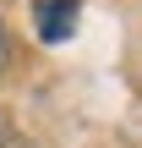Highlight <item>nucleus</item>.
I'll list each match as a JSON object with an SVG mask.
<instances>
[{
	"mask_svg": "<svg viewBox=\"0 0 142 148\" xmlns=\"http://www.w3.org/2000/svg\"><path fill=\"white\" fill-rule=\"evenodd\" d=\"M77 16H82V0H33V27L44 44H66L77 33Z\"/></svg>",
	"mask_w": 142,
	"mask_h": 148,
	"instance_id": "f257e3e1",
	"label": "nucleus"
},
{
	"mask_svg": "<svg viewBox=\"0 0 142 148\" xmlns=\"http://www.w3.org/2000/svg\"><path fill=\"white\" fill-rule=\"evenodd\" d=\"M5 66H11V33L0 27V71H5Z\"/></svg>",
	"mask_w": 142,
	"mask_h": 148,
	"instance_id": "f03ea898",
	"label": "nucleus"
},
{
	"mask_svg": "<svg viewBox=\"0 0 142 148\" xmlns=\"http://www.w3.org/2000/svg\"><path fill=\"white\" fill-rule=\"evenodd\" d=\"M0 148H38V143H22V137H5Z\"/></svg>",
	"mask_w": 142,
	"mask_h": 148,
	"instance_id": "7ed1b4c3",
	"label": "nucleus"
},
{
	"mask_svg": "<svg viewBox=\"0 0 142 148\" xmlns=\"http://www.w3.org/2000/svg\"><path fill=\"white\" fill-rule=\"evenodd\" d=\"M0 143H5V121H0Z\"/></svg>",
	"mask_w": 142,
	"mask_h": 148,
	"instance_id": "20e7f679",
	"label": "nucleus"
}]
</instances>
